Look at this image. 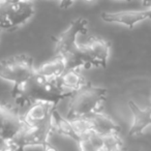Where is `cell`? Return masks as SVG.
Masks as SVG:
<instances>
[{
	"mask_svg": "<svg viewBox=\"0 0 151 151\" xmlns=\"http://www.w3.org/2000/svg\"><path fill=\"white\" fill-rule=\"evenodd\" d=\"M114 1H125V2H129L132 0H114Z\"/></svg>",
	"mask_w": 151,
	"mask_h": 151,
	"instance_id": "obj_19",
	"label": "cell"
},
{
	"mask_svg": "<svg viewBox=\"0 0 151 151\" xmlns=\"http://www.w3.org/2000/svg\"><path fill=\"white\" fill-rule=\"evenodd\" d=\"M101 19L109 24H117L132 29L138 24L151 20V9H136V11H120V12H104Z\"/></svg>",
	"mask_w": 151,
	"mask_h": 151,
	"instance_id": "obj_7",
	"label": "cell"
},
{
	"mask_svg": "<svg viewBox=\"0 0 151 151\" xmlns=\"http://www.w3.org/2000/svg\"><path fill=\"white\" fill-rule=\"evenodd\" d=\"M0 151H19L13 144H7L5 146L1 147L0 148Z\"/></svg>",
	"mask_w": 151,
	"mask_h": 151,
	"instance_id": "obj_15",
	"label": "cell"
},
{
	"mask_svg": "<svg viewBox=\"0 0 151 151\" xmlns=\"http://www.w3.org/2000/svg\"><path fill=\"white\" fill-rule=\"evenodd\" d=\"M85 1H87V2H91V1H93V0H85Z\"/></svg>",
	"mask_w": 151,
	"mask_h": 151,
	"instance_id": "obj_20",
	"label": "cell"
},
{
	"mask_svg": "<svg viewBox=\"0 0 151 151\" xmlns=\"http://www.w3.org/2000/svg\"><path fill=\"white\" fill-rule=\"evenodd\" d=\"M84 76L79 69H66L58 79V86L65 96L70 97L76 92L87 86Z\"/></svg>",
	"mask_w": 151,
	"mask_h": 151,
	"instance_id": "obj_11",
	"label": "cell"
},
{
	"mask_svg": "<svg viewBox=\"0 0 151 151\" xmlns=\"http://www.w3.org/2000/svg\"><path fill=\"white\" fill-rule=\"evenodd\" d=\"M67 69L64 58L55 56L50 61L35 69L34 81L36 82H54L57 81Z\"/></svg>",
	"mask_w": 151,
	"mask_h": 151,
	"instance_id": "obj_10",
	"label": "cell"
},
{
	"mask_svg": "<svg viewBox=\"0 0 151 151\" xmlns=\"http://www.w3.org/2000/svg\"><path fill=\"white\" fill-rule=\"evenodd\" d=\"M75 1L76 0H59V7L62 9H68V7H70L75 3Z\"/></svg>",
	"mask_w": 151,
	"mask_h": 151,
	"instance_id": "obj_14",
	"label": "cell"
},
{
	"mask_svg": "<svg viewBox=\"0 0 151 151\" xmlns=\"http://www.w3.org/2000/svg\"><path fill=\"white\" fill-rule=\"evenodd\" d=\"M42 148H44V151H58L57 150V148H55V147L53 146L52 144H50V143L47 144L46 146H44Z\"/></svg>",
	"mask_w": 151,
	"mask_h": 151,
	"instance_id": "obj_16",
	"label": "cell"
},
{
	"mask_svg": "<svg viewBox=\"0 0 151 151\" xmlns=\"http://www.w3.org/2000/svg\"><path fill=\"white\" fill-rule=\"evenodd\" d=\"M90 121L92 126V132L101 137H109L119 134L120 126L114 119L109 115L99 112L95 115L91 116Z\"/></svg>",
	"mask_w": 151,
	"mask_h": 151,
	"instance_id": "obj_12",
	"label": "cell"
},
{
	"mask_svg": "<svg viewBox=\"0 0 151 151\" xmlns=\"http://www.w3.org/2000/svg\"><path fill=\"white\" fill-rule=\"evenodd\" d=\"M107 93V89L101 87L92 85L85 86L69 97L68 110L65 117L67 119L80 117L89 118L101 112Z\"/></svg>",
	"mask_w": 151,
	"mask_h": 151,
	"instance_id": "obj_2",
	"label": "cell"
},
{
	"mask_svg": "<svg viewBox=\"0 0 151 151\" xmlns=\"http://www.w3.org/2000/svg\"><path fill=\"white\" fill-rule=\"evenodd\" d=\"M33 59L21 54L0 60V79L13 84L14 99L25 94L26 89L35 77Z\"/></svg>",
	"mask_w": 151,
	"mask_h": 151,
	"instance_id": "obj_1",
	"label": "cell"
},
{
	"mask_svg": "<svg viewBox=\"0 0 151 151\" xmlns=\"http://www.w3.org/2000/svg\"><path fill=\"white\" fill-rule=\"evenodd\" d=\"M20 1H32V2H34V0H12L11 2H20Z\"/></svg>",
	"mask_w": 151,
	"mask_h": 151,
	"instance_id": "obj_17",
	"label": "cell"
},
{
	"mask_svg": "<svg viewBox=\"0 0 151 151\" xmlns=\"http://www.w3.org/2000/svg\"><path fill=\"white\" fill-rule=\"evenodd\" d=\"M69 120H70V123L73 125V128L75 130L76 134L78 137V142L80 139L84 138L85 136H87V134L92 132L90 118L80 117V118H73V119H69Z\"/></svg>",
	"mask_w": 151,
	"mask_h": 151,
	"instance_id": "obj_13",
	"label": "cell"
},
{
	"mask_svg": "<svg viewBox=\"0 0 151 151\" xmlns=\"http://www.w3.org/2000/svg\"><path fill=\"white\" fill-rule=\"evenodd\" d=\"M150 9H151V6H150Z\"/></svg>",
	"mask_w": 151,
	"mask_h": 151,
	"instance_id": "obj_22",
	"label": "cell"
},
{
	"mask_svg": "<svg viewBox=\"0 0 151 151\" xmlns=\"http://www.w3.org/2000/svg\"><path fill=\"white\" fill-rule=\"evenodd\" d=\"M88 20L85 18H78L73 21L69 26L62 31L55 40L54 54L55 56L67 59L78 52L81 45L78 44V36L87 31Z\"/></svg>",
	"mask_w": 151,
	"mask_h": 151,
	"instance_id": "obj_4",
	"label": "cell"
},
{
	"mask_svg": "<svg viewBox=\"0 0 151 151\" xmlns=\"http://www.w3.org/2000/svg\"><path fill=\"white\" fill-rule=\"evenodd\" d=\"M55 1H59V0H55Z\"/></svg>",
	"mask_w": 151,
	"mask_h": 151,
	"instance_id": "obj_21",
	"label": "cell"
},
{
	"mask_svg": "<svg viewBox=\"0 0 151 151\" xmlns=\"http://www.w3.org/2000/svg\"><path fill=\"white\" fill-rule=\"evenodd\" d=\"M57 104L49 101H35L28 107L27 112L23 116V120L27 125L45 123L51 121L56 111Z\"/></svg>",
	"mask_w": 151,
	"mask_h": 151,
	"instance_id": "obj_8",
	"label": "cell"
},
{
	"mask_svg": "<svg viewBox=\"0 0 151 151\" xmlns=\"http://www.w3.org/2000/svg\"><path fill=\"white\" fill-rule=\"evenodd\" d=\"M12 0H0V3H7V2H11Z\"/></svg>",
	"mask_w": 151,
	"mask_h": 151,
	"instance_id": "obj_18",
	"label": "cell"
},
{
	"mask_svg": "<svg viewBox=\"0 0 151 151\" xmlns=\"http://www.w3.org/2000/svg\"><path fill=\"white\" fill-rule=\"evenodd\" d=\"M25 126L23 117L5 106L0 105V148L13 144Z\"/></svg>",
	"mask_w": 151,
	"mask_h": 151,
	"instance_id": "obj_5",
	"label": "cell"
},
{
	"mask_svg": "<svg viewBox=\"0 0 151 151\" xmlns=\"http://www.w3.org/2000/svg\"><path fill=\"white\" fill-rule=\"evenodd\" d=\"M85 69L99 67L106 68L109 62L111 47L107 40L99 37H91L85 45H82Z\"/></svg>",
	"mask_w": 151,
	"mask_h": 151,
	"instance_id": "obj_6",
	"label": "cell"
},
{
	"mask_svg": "<svg viewBox=\"0 0 151 151\" xmlns=\"http://www.w3.org/2000/svg\"><path fill=\"white\" fill-rule=\"evenodd\" d=\"M132 122L130 124L128 134L130 137L141 136L144 132L151 127V106L141 107L136 101H128Z\"/></svg>",
	"mask_w": 151,
	"mask_h": 151,
	"instance_id": "obj_9",
	"label": "cell"
},
{
	"mask_svg": "<svg viewBox=\"0 0 151 151\" xmlns=\"http://www.w3.org/2000/svg\"><path fill=\"white\" fill-rule=\"evenodd\" d=\"M35 13L32 1L0 3V31L16 29L26 24Z\"/></svg>",
	"mask_w": 151,
	"mask_h": 151,
	"instance_id": "obj_3",
	"label": "cell"
}]
</instances>
